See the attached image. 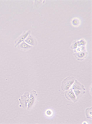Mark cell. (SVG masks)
Returning a JSON list of instances; mask_svg holds the SVG:
<instances>
[{"instance_id": "obj_2", "label": "cell", "mask_w": 92, "mask_h": 124, "mask_svg": "<svg viewBox=\"0 0 92 124\" xmlns=\"http://www.w3.org/2000/svg\"><path fill=\"white\" fill-rule=\"evenodd\" d=\"M30 93L28 92H25L23 96L20 97V98H19V101L20 102V106L23 108H26L27 107V104L29 102L30 100Z\"/></svg>"}, {"instance_id": "obj_3", "label": "cell", "mask_w": 92, "mask_h": 124, "mask_svg": "<svg viewBox=\"0 0 92 124\" xmlns=\"http://www.w3.org/2000/svg\"><path fill=\"white\" fill-rule=\"evenodd\" d=\"M36 97H37L36 91L33 90V91H31V94H30V100H29V103L28 104V106H27L28 109H30V108L33 106V104H34V102H35Z\"/></svg>"}, {"instance_id": "obj_7", "label": "cell", "mask_w": 92, "mask_h": 124, "mask_svg": "<svg viewBox=\"0 0 92 124\" xmlns=\"http://www.w3.org/2000/svg\"><path fill=\"white\" fill-rule=\"evenodd\" d=\"M73 90H85V88L84 86H83L82 85L80 84V83L79 82H77V80H76V82L74 84V86H73Z\"/></svg>"}, {"instance_id": "obj_4", "label": "cell", "mask_w": 92, "mask_h": 124, "mask_svg": "<svg viewBox=\"0 0 92 124\" xmlns=\"http://www.w3.org/2000/svg\"><path fill=\"white\" fill-rule=\"evenodd\" d=\"M30 30H28L27 32H25L24 31V32L22 34V35H21L20 37H19V38L15 40V46L17 47L18 45L20 44L22 41H24V40L26 39V38H27V37L28 36V35L30 34Z\"/></svg>"}, {"instance_id": "obj_8", "label": "cell", "mask_w": 92, "mask_h": 124, "mask_svg": "<svg viewBox=\"0 0 92 124\" xmlns=\"http://www.w3.org/2000/svg\"><path fill=\"white\" fill-rule=\"evenodd\" d=\"M19 48H20V49H28L31 48V46H30V45H28V44H26L25 42H23L22 43H21L20 45H19Z\"/></svg>"}, {"instance_id": "obj_10", "label": "cell", "mask_w": 92, "mask_h": 124, "mask_svg": "<svg viewBox=\"0 0 92 124\" xmlns=\"http://www.w3.org/2000/svg\"><path fill=\"white\" fill-rule=\"evenodd\" d=\"M75 55H78V56L79 57H85L86 56H87V53H77V54H75Z\"/></svg>"}, {"instance_id": "obj_11", "label": "cell", "mask_w": 92, "mask_h": 124, "mask_svg": "<svg viewBox=\"0 0 92 124\" xmlns=\"http://www.w3.org/2000/svg\"><path fill=\"white\" fill-rule=\"evenodd\" d=\"M47 115H49L50 114H52V111H51V110H48L47 111Z\"/></svg>"}, {"instance_id": "obj_9", "label": "cell", "mask_w": 92, "mask_h": 124, "mask_svg": "<svg viewBox=\"0 0 92 124\" xmlns=\"http://www.w3.org/2000/svg\"><path fill=\"white\" fill-rule=\"evenodd\" d=\"M72 24L74 26H76L77 27V26L79 25V24H80V21L78 19L75 18V19H74L72 21Z\"/></svg>"}, {"instance_id": "obj_5", "label": "cell", "mask_w": 92, "mask_h": 124, "mask_svg": "<svg viewBox=\"0 0 92 124\" xmlns=\"http://www.w3.org/2000/svg\"><path fill=\"white\" fill-rule=\"evenodd\" d=\"M65 96L66 97V98L68 100H71L74 101V102H76L77 100H76V96L74 95V92H72V90L69 91H66V93H65Z\"/></svg>"}, {"instance_id": "obj_6", "label": "cell", "mask_w": 92, "mask_h": 124, "mask_svg": "<svg viewBox=\"0 0 92 124\" xmlns=\"http://www.w3.org/2000/svg\"><path fill=\"white\" fill-rule=\"evenodd\" d=\"M25 41L29 45H33V46L37 45V41L36 40V39L31 35H29L28 37H27V38L25 40Z\"/></svg>"}, {"instance_id": "obj_1", "label": "cell", "mask_w": 92, "mask_h": 124, "mask_svg": "<svg viewBox=\"0 0 92 124\" xmlns=\"http://www.w3.org/2000/svg\"><path fill=\"white\" fill-rule=\"evenodd\" d=\"M74 78L73 77H68L66 78H65L62 82L61 84V89L63 91L67 90L71 87L72 84L74 83Z\"/></svg>"}]
</instances>
